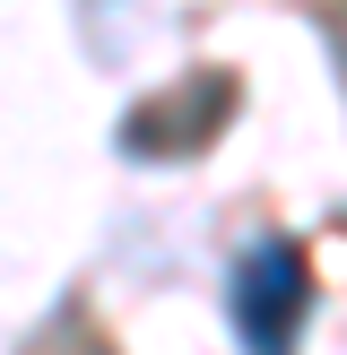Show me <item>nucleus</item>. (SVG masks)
<instances>
[{
  "instance_id": "obj_1",
  "label": "nucleus",
  "mask_w": 347,
  "mask_h": 355,
  "mask_svg": "<svg viewBox=\"0 0 347 355\" xmlns=\"http://www.w3.org/2000/svg\"><path fill=\"white\" fill-rule=\"evenodd\" d=\"M295 304H304V269H295V252H260L252 269L235 277V321H243V338H252L260 355L287 347Z\"/></svg>"
}]
</instances>
